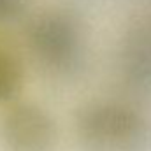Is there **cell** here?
I'll use <instances>...</instances> for the list:
<instances>
[{
  "instance_id": "cell-1",
  "label": "cell",
  "mask_w": 151,
  "mask_h": 151,
  "mask_svg": "<svg viewBox=\"0 0 151 151\" xmlns=\"http://www.w3.org/2000/svg\"><path fill=\"white\" fill-rule=\"evenodd\" d=\"M81 151H146L151 142L148 119L118 102H90L74 121Z\"/></svg>"
},
{
  "instance_id": "cell-2",
  "label": "cell",
  "mask_w": 151,
  "mask_h": 151,
  "mask_svg": "<svg viewBox=\"0 0 151 151\" xmlns=\"http://www.w3.org/2000/svg\"><path fill=\"white\" fill-rule=\"evenodd\" d=\"M28 39L40 65L56 76L76 74L84 62L83 27L69 11L42 12L32 23Z\"/></svg>"
},
{
  "instance_id": "cell-3",
  "label": "cell",
  "mask_w": 151,
  "mask_h": 151,
  "mask_svg": "<svg viewBox=\"0 0 151 151\" xmlns=\"http://www.w3.org/2000/svg\"><path fill=\"white\" fill-rule=\"evenodd\" d=\"M2 141L7 151H53L56 123L44 107L34 102H16L2 118Z\"/></svg>"
},
{
  "instance_id": "cell-4",
  "label": "cell",
  "mask_w": 151,
  "mask_h": 151,
  "mask_svg": "<svg viewBox=\"0 0 151 151\" xmlns=\"http://www.w3.org/2000/svg\"><path fill=\"white\" fill-rule=\"evenodd\" d=\"M123 72L135 86L151 84V21L137 23L125 39Z\"/></svg>"
},
{
  "instance_id": "cell-5",
  "label": "cell",
  "mask_w": 151,
  "mask_h": 151,
  "mask_svg": "<svg viewBox=\"0 0 151 151\" xmlns=\"http://www.w3.org/2000/svg\"><path fill=\"white\" fill-rule=\"evenodd\" d=\"M23 88V67L16 56L0 49V104L11 102Z\"/></svg>"
},
{
  "instance_id": "cell-6",
  "label": "cell",
  "mask_w": 151,
  "mask_h": 151,
  "mask_svg": "<svg viewBox=\"0 0 151 151\" xmlns=\"http://www.w3.org/2000/svg\"><path fill=\"white\" fill-rule=\"evenodd\" d=\"M27 0H0V23L16 19L23 9Z\"/></svg>"
}]
</instances>
